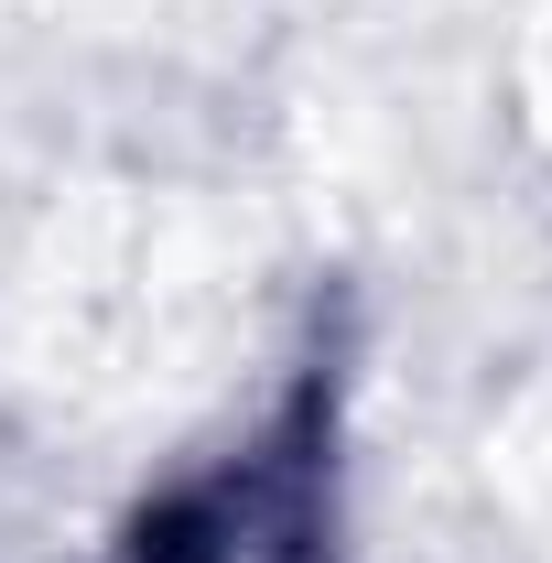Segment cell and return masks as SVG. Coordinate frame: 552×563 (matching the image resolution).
I'll return each instance as SVG.
<instances>
[{"mask_svg": "<svg viewBox=\"0 0 552 563\" xmlns=\"http://www.w3.org/2000/svg\"><path fill=\"white\" fill-rule=\"evenodd\" d=\"M109 563H336V455L325 401H281L250 444H228L185 488H163Z\"/></svg>", "mask_w": 552, "mask_h": 563, "instance_id": "obj_1", "label": "cell"}]
</instances>
